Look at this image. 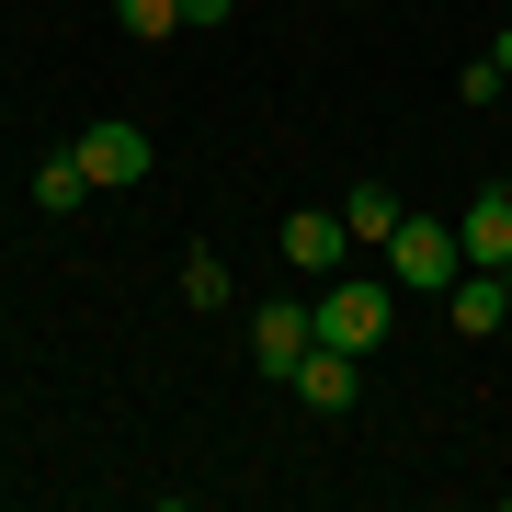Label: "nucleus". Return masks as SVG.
I'll use <instances>...</instances> for the list:
<instances>
[{"label": "nucleus", "instance_id": "nucleus-1", "mask_svg": "<svg viewBox=\"0 0 512 512\" xmlns=\"http://www.w3.org/2000/svg\"><path fill=\"white\" fill-rule=\"evenodd\" d=\"M387 274H399V285H421V296H456L467 239L444 228V217H399V239H387Z\"/></svg>", "mask_w": 512, "mask_h": 512}, {"label": "nucleus", "instance_id": "nucleus-2", "mask_svg": "<svg viewBox=\"0 0 512 512\" xmlns=\"http://www.w3.org/2000/svg\"><path fill=\"white\" fill-rule=\"evenodd\" d=\"M319 342L376 353V342H387V285H376V274H330V296H319Z\"/></svg>", "mask_w": 512, "mask_h": 512}, {"label": "nucleus", "instance_id": "nucleus-3", "mask_svg": "<svg viewBox=\"0 0 512 512\" xmlns=\"http://www.w3.org/2000/svg\"><path fill=\"white\" fill-rule=\"evenodd\" d=\"M80 171H92V194H137L148 183V126H126V114H103V126H80Z\"/></svg>", "mask_w": 512, "mask_h": 512}, {"label": "nucleus", "instance_id": "nucleus-4", "mask_svg": "<svg viewBox=\"0 0 512 512\" xmlns=\"http://www.w3.org/2000/svg\"><path fill=\"white\" fill-rule=\"evenodd\" d=\"M308 342H319V296H274V308H251V365L274 376V387L296 376V353H308Z\"/></svg>", "mask_w": 512, "mask_h": 512}, {"label": "nucleus", "instance_id": "nucleus-5", "mask_svg": "<svg viewBox=\"0 0 512 512\" xmlns=\"http://www.w3.org/2000/svg\"><path fill=\"white\" fill-rule=\"evenodd\" d=\"M285 387H296V399H308L319 421H342L353 399H365V353H342V342H308V353H296V376H285Z\"/></svg>", "mask_w": 512, "mask_h": 512}, {"label": "nucleus", "instance_id": "nucleus-6", "mask_svg": "<svg viewBox=\"0 0 512 512\" xmlns=\"http://www.w3.org/2000/svg\"><path fill=\"white\" fill-rule=\"evenodd\" d=\"M285 262H296V274H342V262H353L342 205H296V217H285Z\"/></svg>", "mask_w": 512, "mask_h": 512}, {"label": "nucleus", "instance_id": "nucleus-7", "mask_svg": "<svg viewBox=\"0 0 512 512\" xmlns=\"http://www.w3.org/2000/svg\"><path fill=\"white\" fill-rule=\"evenodd\" d=\"M456 239H467V262H478V274H501V262H512V194L490 183V194L456 217Z\"/></svg>", "mask_w": 512, "mask_h": 512}, {"label": "nucleus", "instance_id": "nucleus-8", "mask_svg": "<svg viewBox=\"0 0 512 512\" xmlns=\"http://www.w3.org/2000/svg\"><path fill=\"white\" fill-rule=\"evenodd\" d=\"M399 217H410V205L387 194V183H353V194H342V228H353V251H387V239H399Z\"/></svg>", "mask_w": 512, "mask_h": 512}, {"label": "nucleus", "instance_id": "nucleus-9", "mask_svg": "<svg viewBox=\"0 0 512 512\" xmlns=\"http://www.w3.org/2000/svg\"><path fill=\"white\" fill-rule=\"evenodd\" d=\"M35 205H46V217H80V205H92V171H80V148H57V160L35 171Z\"/></svg>", "mask_w": 512, "mask_h": 512}, {"label": "nucleus", "instance_id": "nucleus-10", "mask_svg": "<svg viewBox=\"0 0 512 512\" xmlns=\"http://www.w3.org/2000/svg\"><path fill=\"white\" fill-rule=\"evenodd\" d=\"M501 308H512V285L467 262V274H456V330H501Z\"/></svg>", "mask_w": 512, "mask_h": 512}, {"label": "nucleus", "instance_id": "nucleus-11", "mask_svg": "<svg viewBox=\"0 0 512 512\" xmlns=\"http://www.w3.org/2000/svg\"><path fill=\"white\" fill-rule=\"evenodd\" d=\"M114 23H126L137 46H160V35H183V0H114Z\"/></svg>", "mask_w": 512, "mask_h": 512}, {"label": "nucleus", "instance_id": "nucleus-12", "mask_svg": "<svg viewBox=\"0 0 512 512\" xmlns=\"http://www.w3.org/2000/svg\"><path fill=\"white\" fill-rule=\"evenodd\" d=\"M183 308H228V262L217 251H183Z\"/></svg>", "mask_w": 512, "mask_h": 512}, {"label": "nucleus", "instance_id": "nucleus-13", "mask_svg": "<svg viewBox=\"0 0 512 512\" xmlns=\"http://www.w3.org/2000/svg\"><path fill=\"white\" fill-rule=\"evenodd\" d=\"M183 23H228V0H183Z\"/></svg>", "mask_w": 512, "mask_h": 512}, {"label": "nucleus", "instance_id": "nucleus-14", "mask_svg": "<svg viewBox=\"0 0 512 512\" xmlns=\"http://www.w3.org/2000/svg\"><path fill=\"white\" fill-rule=\"evenodd\" d=\"M490 69H501V80H512V23H501V46H490Z\"/></svg>", "mask_w": 512, "mask_h": 512}, {"label": "nucleus", "instance_id": "nucleus-15", "mask_svg": "<svg viewBox=\"0 0 512 512\" xmlns=\"http://www.w3.org/2000/svg\"><path fill=\"white\" fill-rule=\"evenodd\" d=\"M501 194H512V171H501Z\"/></svg>", "mask_w": 512, "mask_h": 512}, {"label": "nucleus", "instance_id": "nucleus-16", "mask_svg": "<svg viewBox=\"0 0 512 512\" xmlns=\"http://www.w3.org/2000/svg\"><path fill=\"white\" fill-rule=\"evenodd\" d=\"M501 285H512V262H501Z\"/></svg>", "mask_w": 512, "mask_h": 512}]
</instances>
